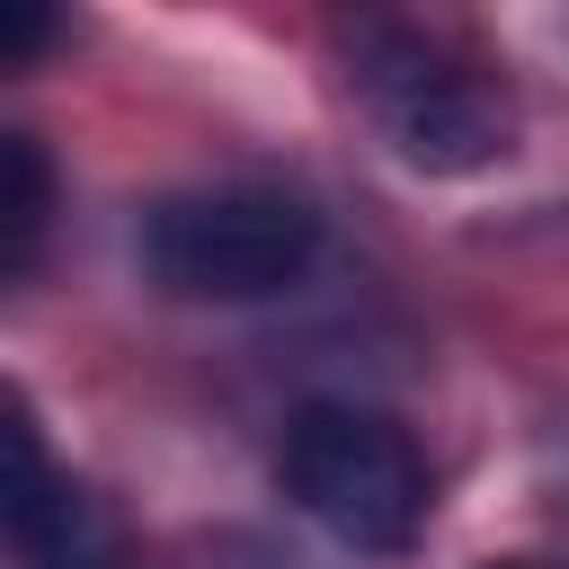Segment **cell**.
<instances>
[{
  "label": "cell",
  "instance_id": "obj_1",
  "mask_svg": "<svg viewBox=\"0 0 569 569\" xmlns=\"http://www.w3.org/2000/svg\"><path fill=\"white\" fill-rule=\"evenodd\" d=\"M356 98L382 124V142L427 169V178H462L516 151V98L507 80L453 44L445 27H365L356 36Z\"/></svg>",
  "mask_w": 569,
  "mask_h": 569
},
{
  "label": "cell",
  "instance_id": "obj_2",
  "mask_svg": "<svg viewBox=\"0 0 569 569\" xmlns=\"http://www.w3.org/2000/svg\"><path fill=\"white\" fill-rule=\"evenodd\" d=\"M284 498L347 551H409L427 525V453L365 400H302L276 445Z\"/></svg>",
  "mask_w": 569,
  "mask_h": 569
},
{
  "label": "cell",
  "instance_id": "obj_3",
  "mask_svg": "<svg viewBox=\"0 0 569 569\" xmlns=\"http://www.w3.org/2000/svg\"><path fill=\"white\" fill-rule=\"evenodd\" d=\"M320 258V213L284 187H187L142 213V276L178 302H267Z\"/></svg>",
  "mask_w": 569,
  "mask_h": 569
},
{
  "label": "cell",
  "instance_id": "obj_4",
  "mask_svg": "<svg viewBox=\"0 0 569 569\" xmlns=\"http://www.w3.org/2000/svg\"><path fill=\"white\" fill-rule=\"evenodd\" d=\"M0 445H9L0 525H9L18 569H133L124 525L107 516V498H98L89 480H71V471L44 453L27 391H9V400H0Z\"/></svg>",
  "mask_w": 569,
  "mask_h": 569
},
{
  "label": "cell",
  "instance_id": "obj_5",
  "mask_svg": "<svg viewBox=\"0 0 569 569\" xmlns=\"http://www.w3.org/2000/svg\"><path fill=\"white\" fill-rule=\"evenodd\" d=\"M53 222V160L36 133H0V284H18Z\"/></svg>",
  "mask_w": 569,
  "mask_h": 569
},
{
  "label": "cell",
  "instance_id": "obj_6",
  "mask_svg": "<svg viewBox=\"0 0 569 569\" xmlns=\"http://www.w3.org/2000/svg\"><path fill=\"white\" fill-rule=\"evenodd\" d=\"M44 36H53V9H36V0H0V71H18Z\"/></svg>",
  "mask_w": 569,
  "mask_h": 569
},
{
  "label": "cell",
  "instance_id": "obj_7",
  "mask_svg": "<svg viewBox=\"0 0 569 569\" xmlns=\"http://www.w3.org/2000/svg\"><path fill=\"white\" fill-rule=\"evenodd\" d=\"M489 569H551V560H489Z\"/></svg>",
  "mask_w": 569,
  "mask_h": 569
}]
</instances>
